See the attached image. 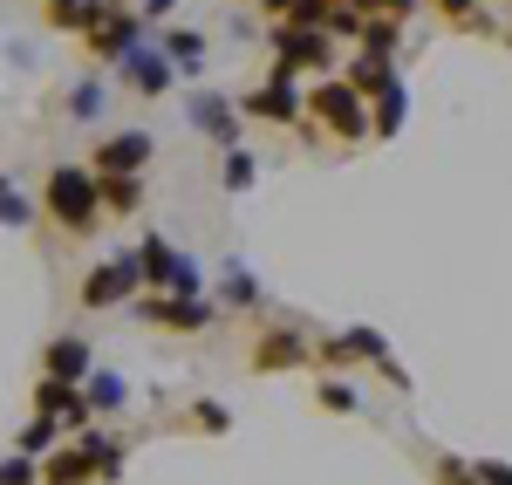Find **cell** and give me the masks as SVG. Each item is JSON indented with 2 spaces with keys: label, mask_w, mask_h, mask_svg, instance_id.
Wrapping results in <instances>:
<instances>
[{
  "label": "cell",
  "mask_w": 512,
  "mask_h": 485,
  "mask_svg": "<svg viewBox=\"0 0 512 485\" xmlns=\"http://www.w3.org/2000/svg\"><path fill=\"white\" fill-rule=\"evenodd\" d=\"M96 205H103V178L89 164H55L48 185H41V212L62 226V233H89L96 226Z\"/></svg>",
  "instance_id": "1"
},
{
  "label": "cell",
  "mask_w": 512,
  "mask_h": 485,
  "mask_svg": "<svg viewBox=\"0 0 512 485\" xmlns=\"http://www.w3.org/2000/svg\"><path fill=\"white\" fill-rule=\"evenodd\" d=\"M308 110H315V123H321V130H335L342 144H362V137H369V103L355 96L349 82H315Z\"/></svg>",
  "instance_id": "2"
},
{
  "label": "cell",
  "mask_w": 512,
  "mask_h": 485,
  "mask_svg": "<svg viewBox=\"0 0 512 485\" xmlns=\"http://www.w3.org/2000/svg\"><path fill=\"white\" fill-rule=\"evenodd\" d=\"M137 267H144V281L158 287V294H198L205 287V274L192 267V253H178V246H164L158 233L137 246Z\"/></svg>",
  "instance_id": "3"
},
{
  "label": "cell",
  "mask_w": 512,
  "mask_h": 485,
  "mask_svg": "<svg viewBox=\"0 0 512 485\" xmlns=\"http://www.w3.org/2000/svg\"><path fill=\"white\" fill-rule=\"evenodd\" d=\"M239 110H246V117H267V123H301L308 117V96H301V82L274 62V76L260 82L253 96H239Z\"/></svg>",
  "instance_id": "4"
},
{
  "label": "cell",
  "mask_w": 512,
  "mask_h": 485,
  "mask_svg": "<svg viewBox=\"0 0 512 485\" xmlns=\"http://www.w3.org/2000/svg\"><path fill=\"white\" fill-rule=\"evenodd\" d=\"M82 35H89V48H96L103 62H123L130 48H144V41H137V14H123L117 0H96V14H89Z\"/></svg>",
  "instance_id": "5"
},
{
  "label": "cell",
  "mask_w": 512,
  "mask_h": 485,
  "mask_svg": "<svg viewBox=\"0 0 512 485\" xmlns=\"http://www.w3.org/2000/svg\"><path fill=\"white\" fill-rule=\"evenodd\" d=\"M137 315L151 328H178V335H192V328H205L219 308L205 301V294H151V301H137Z\"/></svg>",
  "instance_id": "6"
},
{
  "label": "cell",
  "mask_w": 512,
  "mask_h": 485,
  "mask_svg": "<svg viewBox=\"0 0 512 485\" xmlns=\"http://www.w3.org/2000/svg\"><path fill=\"white\" fill-rule=\"evenodd\" d=\"M144 281V267H137V253H123V260H103V267H89L82 274V301L89 308H110V301H130Z\"/></svg>",
  "instance_id": "7"
},
{
  "label": "cell",
  "mask_w": 512,
  "mask_h": 485,
  "mask_svg": "<svg viewBox=\"0 0 512 485\" xmlns=\"http://www.w3.org/2000/svg\"><path fill=\"white\" fill-rule=\"evenodd\" d=\"M315 363H328V369H342V363H390V342H383L376 328H335V335L315 349Z\"/></svg>",
  "instance_id": "8"
},
{
  "label": "cell",
  "mask_w": 512,
  "mask_h": 485,
  "mask_svg": "<svg viewBox=\"0 0 512 485\" xmlns=\"http://www.w3.org/2000/svg\"><path fill=\"white\" fill-rule=\"evenodd\" d=\"M315 363V349H308V335L301 328H267L260 342H253V369H308Z\"/></svg>",
  "instance_id": "9"
},
{
  "label": "cell",
  "mask_w": 512,
  "mask_h": 485,
  "mask_svg": "<svg viewBox=\"0 0 512 485\" xmlns=\"http://www.w3.org/2000/svg\"><path fill=\"white\" fill-rule=\"evenodd\" d=\"M144 164H151V137L144 130H123V137H110L96 151V178H137Z\"/></svg>",
  "instance_id": "10"
},
{
  "label": "cell",
  "mask_w": 512,
  "mask_h": 485,
  "mask_svg": "<svg viewBox=\"0 0 512 485\" xmlns=\"http://www.w3.org/2000/svg\"><path fill=\"white\" fill-rule=\"evenodd\" d=\"M41 369H48L55 383H89V376H96V356H89V342H82V335H55V342H48V356H41Z\"/></svg>",
  "instance_id": "11"
},
{
  "label": "cell",
  "mask_w": 512,
  "mask_h": 485,
  "mask_svg": "<svg viewBox=\"0 0 512 485\" xmlns=\"http://www.w3.org/2000/svg\"><path fill=\"white\" fill-rule=\"evenodd\" d=\"M274 55H280V69L294 76V69H308V62L328 55V41H321V28H294V21H280V28H274Z\"/></svg>",
  "instance_id": "12"
},
{
  "label": "cell",
  "mask_w": 512,
  "mask_h": 485,
  "mask_svg": "<svg viewBox=\"0 0 512 485\" xmlns=\"http://www.w3.org/2000/svg\"><path fill=\"white\" fill-rule=\"evenodd\" d=\"M123 76L137 82L144 96H164L178 69H171V55H158V48H130V55H123Z\"/></svg>",
  "instance_id": "13"
},
{
  "label": "cell",
  "mask_w": 512,
  "mask_h": 485,
  "mask_svg": "<svg viewBox=\"0 0 512 485\" xmlns=\"http://www.w3.org/2000/svg\"><path fill=\"white\" fill-rule=\"evenodd\" d=\"M403 117H410V89H403V82L376 89V110H369V137H396V130H403Z\"/></svg>",
  "instance_id": "14"
},
{
  "label": "cell",
  "mask_w": 512,
  "mask_h": 485,
  "mask_svg": "<svg viewBox=\"0 0 512 485\" xmlns=\"http://www.w3.org/2000/svg\"><path fill=\"white\" fill-rule=\"evenodd\" d=\"M192 123H198V130H212L226 151H239V117L219 103V96H192Z\"/></svg>",
  "instance_id": "15"
},
{
  "label": "cell",
  "mask_w": 512,
  "mask_h": 485,
  "mask_svg": "<svg viewBox=\"0 0 512 485\" xmlns=\"http://www.w3.org/2000/svg\"><path fill=\"white\" fill-rule=\"evenodd\" d=\"M390 62H383V55H355V62H349V89H355V96H376V89H390Z\"/></svg>",
  "instance_id": "16"
},
{
  "label": "cell",
  "mask_w": 512,
  "mask_h": 485,
  "mask_svg": "<svg viewBox=\"0 0 512 485\" xmlns=\"http://www.w3.org/2000/svg\"><path fill=\"white\" fill-rule=\"evenodd\" d=\"M219 294H226L233 308H260V281H253L239 260H226V281H219Z\"/></svg>",
  "instance_id": "17"
},
{
  "label": "cell",
  "mask_w": 512,
  "mask_h": 485,
  "mask_svg": "<svg viewBox=\"0 0 512 485\" xmlns=\"http://www.w3.org/2000/svg\"><path fill=\"white\" fill-rule=\"evenodd\" d=\"M164 55H171V69H185V76H192V69H198V55H205V35L178 28V35H164Z\"/></svg>",
  "instance_id": "18"
},
{
  "label": "cell",
  "mask_w": 512,
  "mask_h": 485,
  "mask_svg": "<svg viewBox=\"0 0 512 485\" xmlns=\"http://www.w3.org/2000/svg\"><path fill=\"white\" fill-rule=\"evenodd\" d=\"M362 55H383V62H390V55H396V21L369 14V28H362Z\"/></svg>",
  "instance_id": "19"
},
{
  "label": "cell",
  "mask_w": 512,
  "mask_h": 485,
  "mask_svg": "<svg viewBox=\"0 0 512 485\" xmlns=\"http://www.w3.org/2000/svg\"><path fill=\"white\" fill-rule=\"evenodd\" d=\"M41 7L55 28H89V14H96V0H41Z\"/></svg>",
  "instance_id": "20"
},
{
  "label": "cell",
  "mask_w": 512,
  "mask_h": 485,
  "mask_svg": "<svg viewBox=\"0 0 512 485\" xmlns=\"http://www.w3.org/2000/svg\"><path fill=\"white\" fill-rule=\"evenodd\" d=\"M82 397H89V410H117V404H123V383H117V376H103V369H96V376L82 383Z\"/></svg>",
  "instance_id": "21"
},
{
  "label": "cell",
  "mask_w": 512,
  "mask_h": 485,
  "mask_svg": "<svg viewBox=\"0 0 512 485\" xmlns=\"http://www.w3.org/2000/svg\"><path fill=\"white\" fill-rule=\"evenodd\" d=\"M103 199H110V212H137L144 205V185L137 178H103Z\"/></svg>",
  "instance_id": "22"
},
{
  "label": "cell",
  "mask_w": 512,
  "mask_h": 485,
  "mask_svg": "<svg viewBox=\"0 0 512 485\" xmlns=\"http://www.w3.org/2000/svg\"><path fill=\"white\" fill-rule=\"evenodd\" d=\"M260 178V164H253V151H226V192H246Z\"/></svg>",
  "instance_id": "23"
},
{
  "label": "cell",
  "mask_w": 512,
  "mask_h": 485,
  "mask_svg": "<svg viewBox=\"0 0 512 485\" xmlns=\"http://www.w3.org/2000/svg\"><path fill=\"white\" fill-rule=\"evenodd\" d=\"M21 451H28V458H35V451L48 458V451H55V417H41V410H35V424L21 431Z\"/></svg>",
  "instance_id": "24"
},
{
  "label": "cell",
  "mask_w": 512,
  "mask_h": 485,
  "mask_svg": "<svg viewBox=\"0 0 512 485\" xmlns=\"http://www.w3.org/2000/svg\"><path fill=\"white\" fill-rule=\"evenodd\" d=\"M28 219H35V205H28L14 185H7V178H0V226H28Z\"/></svg>",
  "instance_id": "25"
},
{
  "label": "cell",
  "mask_w": 512,
  "mask_h": 485,
  "mask_svg": "<svg viewBox=\"0 0 512 485\" xmlns=\"http://www.w3.org/2000/svg\"><path fill=\"white\" fill-rule=\"evenodd\" d=\"M69 96H76V103H69V110H76L82 123H89V117H103V82H76V89H69Z\"/></svg>",
  "instance_id": "26"
},
{
  "label": "cell",
  "mask_w": 512,
  "mask_h": 485,
  "mask_svg": "<svg viewBox=\"0 0 512 485\" xmlns=\"http://www.w3.org/2000/svg\"><path fill=\"white\" fill-rule=\"evenodd\" d=\"M0 485H41V479H35V458H28V451L0 458Z\"/></svg>",
  "instance_id": "27"
},
{
  "label": "cell",
  "mask_w": 512,
  "mask_h": 485,
  "mask_svg": "<svg viewBox=\"0 0 512 485\" xmlns=\"http://www.w3.org/2000/svg\"><path fill=\"white\" fill-rule=\"evenodd\" d=\"M472 479H478V485H512V465H506V458H478Z\"/></svg>",
  "instance_id": "28"
},
{
  "label": "cell",
  "mask_w": 512,
  "mask_h": 485,
  "mask_svg": "<svg viewBox=\"0 0 512 485\" xmlns=\"http://www.w3.org/2000/svg\"><path fill=\"white\" fill-rule=\"evenodd\" d=\"M328 28H335V35H362L369 14H355V7H328Z\"/></svg>",
  "instance_id": "29"
},
{
  "label": "cell",
  "mask_w": 512,
  "mask_h": 485,
  "mask_svg": "<svg viewBox=\"0 0 512 485\" xmlns=\"http://www.w3.org/2000/svg\"><path fill=\"white\" fill-rule=\"evenodd\" d=\"M315 397H321V404H328V410H355V390H349V383H335V376L321 383Z\"/></svg>",
  "instance_id": "30"
},
{
  "label": "cell",
  "mask_w": 512,
  "mask_h": 485,
  "mask_svg": "<svg viewBox=\"0 0 512 485\" xmlns=\"http://www.w3.org/2000/svg\"><path fill=\"white\" fill-rule=\"evenodd\" d=\"M192 424H205V431H233L226 404H192Z\"/></svg>",
  "instance_id": "31"
},
{
  "label": "cell",
  "mask_w": 512,
  "mask_h": 485,
  "mask_svg": "<svg viewBox=\"0 0 512 485\" xmlns=\"http://www.w3.org/2000/svg\"><path fill=\"white\" fill-rule=\"evenodd\" d=\"M437 485H472V465L465 458H437Z\"/></svg>",
  "instance_id": "32"
},
{
  "label": "cell",
  "mask_w": 512,
  "mask_h": 485,
  "mask_svg": "<svg viewBox=\"0 0 512 485\" xmlns=\"http://www.w3.org/2000/svg\"><path fill=\"white\" fill-rule=\"evenodd\" d=\"M369 14H383V21H403V14H417V0H369Z\"/></svg>",
  "instance_id": "33"
},
{
  "label": "cell",
  "mask_w": 512,
  "mask_h": 485,
  "mask_svg": "<svg viewBox=\"0 0 512 485\" xmlns=\"http://www.w3.org/2000/svg\"><path fill=\"white\" fill-rule=\"evenodd\" d=\"M376 376H383V383H390V390H410V369L396 363V356H390V363H376Z\"/></svg>",
  "instance_id": "34"
},
{
  "label": "cell",
  "mask_w": 512,
  "mask_h": 485,
  "mask_svg": "<svg viewBox=\"0 0 512 485\" xmlns=\"http://www.w3.org/2000/svg\"><path fill=\"white\" fill-rule=\"evenodd\" d=\"M335 7H355V14H369V0H335Z\"/></svg>",
  "instance_id": "35"
}]
</instances>
